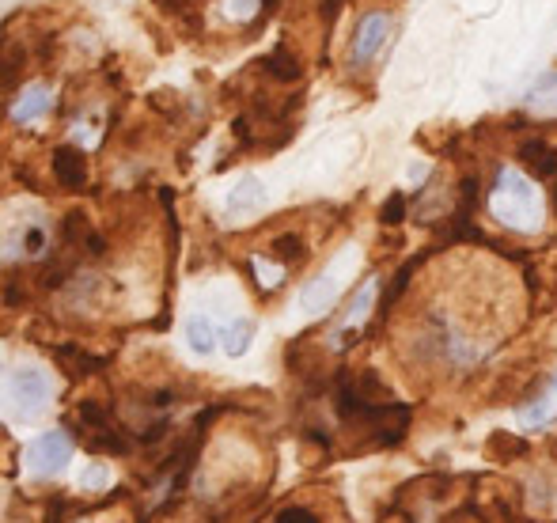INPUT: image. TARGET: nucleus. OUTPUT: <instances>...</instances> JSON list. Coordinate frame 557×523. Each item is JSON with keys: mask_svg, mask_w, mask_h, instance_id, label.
Listing matches in <instances>:
<instances>
[{"mask_svg": "<svg viewBox=\"0 0 557 523\" xmlns=\"http://www.w3.org/2000/svg\"><path fill=\"white\" fill-rule=\"evenodd\" d=\"M539 190L531 186V182L523 179L520 171H512V167H504L501 175H497V186H493V194H489V213L508 224V228H535L539 224Z\"/></svg>", "mask_w": 557, "mask_h": 523, "instance_id": "nucleus-1", "label": "nucleus"}, {"mask_svg": "<svg viewBox=\"0 0 557 523\" xmlns=\"http://www.w3.org/2000/svg\"><path fill=\"white\" fill-rule=\"evenodd\" d=\"M72 436L65 429H50V433L35 436L31 444H27V470L35 474V478H57L61 470L69 467L72 459Z\"/></svg>", "mask_w": 557, "mask_h": 523, "instance_id": "nucleus-2", "label": "nucleus"}, {"mask_svg": "<svg viewBox=\"0 0 557 523\" xmlns=\"http://www.w3.org/2000/svg\"><path fill=\"white\" fill-rule=\"evenodd\" d=\"M387 38H391V16L387 12H368L357 23V35H353V46H349V65L353 69L372 65L379 50L387 46Z\"/></svg>", "mask_w": 557, "mask_h": 523, "instance_id": "nucleus-3", "label": "nucleus"}, {"mask_svg": "<svg viewBox=\"0 0 557 523\" xmlns=\"http://www.w3.org/2000/svg\"><path fill=\"white\" fill-rule=\"evenodd\" d=\"M50 391H54V383L38 368H16L8 376V395H12L19 414H38L50 402Z\"/></svg>", "mask_w": 557, "mask_h": 523, "instance_id": "nucleus-4", "label": "nucleus"}, {"mask_svg": "<svg viewBox=\"0 0 557 523\" xmlns=\"http://www.w3.org/2000/svg\"><path fill=\"white\" fill-rule=\"evenodd\" d=\"M262 205H266V190H262V182L254 179V175H243V179H239L232 190H228V201H224V217H228V220L254 217Z\"/></svg>", "mask_w": 557, "mask_h": 523, "instance_id": "nucleus-5", "label": "nucleus"}, {"mask_svg": "<svg viewBox=\"0 0 557 523\" xmlns=\"http://www.w3.org/2000/svg\"><path fill=\"white\" fill-rule=\"evenodd\" d=\"M54 107V95L46 84H31V88L19 91V99H12V122H38V118H46Z\"/></svg>", "mask_w": 557, "mask_h": 523, "instance_id": "nucleus-6", "label": "nucleus"}, {"mask_svg": "<svg viewBox=\"0 0 557 523\" xmlns=\"http://www.w3.org/2000/svg\"><path fill=\"white\" fill-rule=\"evenodd\" d=\"M54 171L61 186H69V190H84L88 186V160L76 152V148H57L54 152Z\"/></svg>", "mask_w": 557, "mask_h": 523, "instance_id": "nucleus-7", "label": "nucleus"}, {"mask_svg": "<svg viewBox=\"0 0 557 523\" xmlns=\"http://www.w3.org/2000/svg\"><path fill=\"white\" fill-rule=\"evenodd\" d=\"M334 296H338V273L326 270L300 292V307H304L307 315H319V311H326V307L334 304Z\"/></svg>", "mask_w": 557, "mask_h": 523, "instance_id": "nucleus-8", "label": "nucleus"}, {"mask_svg": "<svg viewBox=\"0 0 557 523\" xmlns=\"http://www.w3.org/2000/svg\"><path fill=\"white\" fill-rule=\"evenodd\" d=\"M554 414H557V379H550V387H546L539 398H531L520 410V425L523 429H539V425H546Z\"/></svg>", "mask_w": 557, "mask_h": 523, "instance_id": "nucleus-9", "label": "nucleus"}, {"mask_svg": "<svg viewBox=\"0 0 557 523\" xmlns=\"http://www.w3.org/2000/svg\"><path fill=\"white\" fill-rule=\"evenodd\" d=\"M520 160L539 175V179H550V175H557V148L546 145V141H527V145L520 148Z\"/></svg>", "mask_w": 557, "mask_h": 523, "instance_id": "nucleus-10", "label": "nucleus"}, {"mask_svg": "<svg viewBox=\"0 0 557 523\" xmlns=\"http://www.w3.org/2000/svg\"><path fill=\"white\" fill-rule=\"evenodd\" d=\"M523 103L531 110H546V114H554L557 110V73L550 69V73H542L531 88H527V95H523Z\"/></svg>", "mask_w": 557, "mask_h": 523, "instance_id": "nucleus-11", "label": "nucleus"}, {"mask_svg": "<svg viewBox=\"0 0 557 523\" xmlns=\"http://www.w3.org/2000/svg\"><path fill=\"white\" fill-rule=\"evenodd\" d=\"M376 277L372 281H364L357 289V296H353V304H349V311H345L342 319V334H349V330H357L364 319H368V311H372V304H376Z\"/></svg>", "mask_w": 557, "mask_h": 523, "instance_id": "nucleus-12", "label": "nucleus"}, {"mask_svg": "<svg viewBox=\"0 0 557 523\" xmlns=\"http://www.w3.org/2000/svg\"><path fill=\"white\" fill-rule=\"evenodd\" d=\"M186 342L194 353H213L216 349V326L205 315H190L186 319Z\"/></svg>", "mask_w": 557, "mask_h": 523, "instance_id": "nucleus-13", "label": "nucleus"}, {"mask_svg": "<svg viewBox=\"0 0 557 523\" xmlns=\"http://www.w3.org/2000/svg\"><path fill=\"white\" fill-rule=\"evenodd\" d=\"M251 338H254V319H235L228 330H224V353L228 357H243L247 349H251Z\"/></svg>", "mask_w": 557, "mask_h": 523, "instance_id": "nucleus-14", "label": "nucleus"}, {"mask_svg": "<svg viewBox=\"0 0 557 523\" xmlns=\"http://www.w3.org/2000/svg\"><path fill=\"white\" fill-rule=\"evenodd\" d=\"M266 69H270L273 80H300V61L288 54L285 46H277V50L266 57Z\"/></svg>", "mask_w": 557, "mask_h": 523, "instance_id": "nucleus-15", "label": "nucleus"}, {"mask_svg": "<svg viewBox=\"0 0 557 523\" xmlns=\"http://www.w3.org/2000/svg\"><path fill=\"white\" fill-rule=\"evenodd\" d=\"M57 361L69 364L72 376H88L91 368H95V361H91V357H84V353H76L72 345H65V349H57Z\"/></svg>", "mask_w": 557, "mask_h": 523, "instance_id": "nucleus-16", "label": "nucleus"}, {"mask_svg": "<svg viewBox=\"0 0 557 523\" xmlns=\"http://www.w3.org/2000/svg\"><path fill=\"white\" fill-rule=\"evenodd\" d=\"M273 254H277L281 262H296V258L304 254V239H300V235H281V239H273Z\"/></svg>", "mask_w": 557, "mask_h": 523, "instance_id": "nucleus-17", "label": "nucleus"}, {"mask_svg": "<svg viewBox=\"0 0 557 523\" xmlns=\"http://www.w3.org/2000/svg\"><path fill=\"white\" fill-rule=\"evenodd\" d=\"M273 523H319V516H315L311 508H304V505H288V508H281V512L273 516Z\"/></svg>", "mask_w": 557, "mask_h": 523, "instance_id": "nucleus-18", "label": "nucleus"}, {"mask_svg": "<svg viewBox=\"0 0 557 523\" xmlns=\"http://www.w3.org/2000/svg\"><path fill=\"white\" fill-rule=\"evenodd\" d=\"M23 251H27V254H42V251H46V228H42V224H31V228L23 232Z\"/></svg>", "mask_w": 557, "mask_h": 523, "instance_id": "nucleus-19", "label": "nucleus"}, {"mask_svg": "<svg viewBox=\"0 0 557 523\" xmlns=\"http://www.w3.org/2000/svg\"><path fill=\"white\" fill-rule=\"evenodd\" d=\"M258 4H262V0H228L224 8H228V16L232 19H251L254 12H258Z\"/></svg>", "mask_w": 557, "mask_h": 523, "instance_id": "nucleus-20", "label": "nucleus"}, {"mask_svg": "<svg viewBox=\"0 0 557 523\" xmlns=\"http://www.w3.org/2000/svg\"><path fill=\"white\" fill-rule=\"evenodd\" d=\"M402 213H406V198L402 194H395V198H387V205H383V224H398L402 220Z\"/></svg>", "mask_w": 557, "mask_h": 523, "instance_id": "nucleus-21", "label": "nucleus"}, {"mask_svg": "<svg viewBox=\"0 0 557 523\" xmlns=\"http://www.w3.org/2000/svg\"><path fill=\"white\" fill-rule=\"evenodd\" d=\"M84 486H107V470H88V474H84Z\"/></svg>", "mask_w": 557, "mask_h": 523, "instance_id": "nucleus-22", "label": "nucleus"}, {"mask_svg": "<svg viewBox=\"0 0 557 523\" xmlns=\"http://www.w3.org/2000/svg\"><path fill=\"white\" fill-rule=\"evenodd\" d=\"M342 4L345 0H323V16H338V12H342Z\"/></svg>", "mask_w": 557, "mask_h": 523, "instance_id": "nucleus-23", "label": "nucleus"}, {"mask_svg": "<svg viewBox=\"0 0 557 523\" xmlns=\"http://www.w3.org/2000/svg\"><path fill=\"white\" fill-rule=\"evenodd\" d=\"M156 4H163V8H179V4H186V0H156Z\"/></svg>", "mask_w": 557, "mask_h": 523, "instance_id": "nucleus-24", "label": "nucleus"}]
</instances>
